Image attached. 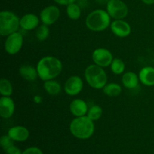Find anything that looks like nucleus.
Instances as JSON below:
<instances>
[{"mask_svg":"<svg viewBox=\"0 0 154 154\" xmlns=\"http://www.w3.org/2000/svg\"><path fill=\"white\" fill-rule=\"evenodd\" d=\"M36 69L39 78L42 81H46L54 79L61 73L63 64L57 57L48 56L39 60Z\"/></svg>","mask_w":154,"mask_h":154,"instance_id":"obj_1","label":"nucleus"},{"mask_svg":"<svg viewBox=\"0 0 154 154\" xmlns=\"http://www.w3.org/2000/svg\"><path fill=\"white\" fill-rule=\"evenodd\" d=\"M94 121L89 118L87 115L77 117L71 122L70 132L72 135L80 139H87L94 133Z\"/></svg>","mask_w":154,"mask_h":154,"instance_id":"obj_2","label":"nucleus"},{"mask_svg":"<svg viewBox=\"0 0 154 154\" xmlns=\"http://www.w3.org/2000/svg\"><path fill=\"white\" fill-rule=\"evenodd\" d=\"M111 16L107 11L96 9L88 14L86 19V26L94 32H102L111 26Z\"/></svg>","mask_w":154,"mask_h":154,"instance_id":"obj_3","label":"nucleus"},{"mask_svg":"<svg viewBox=\"0 0 154 154\" xmlns=\"http://www.w3.org/2000/svg\"><path fill=\"white\" fill-rule=\"evenodd\" d=\"M84 76L87 84L92 88L100 90L107 84L108 78L103 68L97 65H90L84 72Z\"/></svg>","mask_w":154,"mask_h":154,"instance_id":"obj_4","label":"nucleus"},{"mask_svg":"<svg viewBox=\"0 0 154 154\" xmlns=\"http://www.w3.org/2000/svg\"><path fill=\"white\" fill-rule=\"evenodd\" d=\"M20 20L14 13L9 11L0 12V34L2 36H8L17 32L20 26Z\"/></svg>","mask_w":154,"mask_h":154,"instance_id":"obj_5","label":"nucleus"},{"mask_svg":"<svg viewBox=\"0 0 154 154\" xmlns=\"http://www.w3.org/2000/svg\"><path fill=\"white\" fill-rule=\"evenodd\" d=\"M106 11L111 17L115 20H123L129 12L127 5L122 0H109L107 2Z\"/></svg>","mask_w":154,"mask_h":154,"instance_id":"obj_6","label":"nucleus"},{"mask_svg":"<svg viewBox=\"0 0 154 154\" xmlns=\"http://www.w3.org/2000/svg\"><path fill=\"white\" fill-rule=\"evenodd\" d=\"M23 38L20 32H14L7 36L5 42V50L10 55L17 54L22 48Z\"/></svg>","mask_w":154,"mask_h":154,"instance_id":"obj_7","label":"nucleus"},{"mask_svg":"<svg viewBox=\"0 0 154 154\" xmlns=\"http://www.w3.org/2000/svg\"><path fill=\"white\" fill-rule=\"evenodd\" d=\"M93 62L97 66L102 68L111 66L113 60V55L111 51L105 48H97L92 54Z\"/></svg>","mask_w":154,"mask_h":154,"instance_id":"obj_8","label":"nucleus"},{"mask_svg":"<svg viewBox=\"0 0 154 154\" xmlns=\"http://www.w3.org/2000/svg\"><path fill=\"white\" fill-rule=\"evenodd\" d=\"M60 16V11L55 5H49L42 9L40 13V19L43 24L50 26L54 24Z\"/></svg>","mask_w":154,"mask_h":154,"instance_id":"obj_9","label":"nucleus"},{"mask_svg":"<svg viewBox=\"0 0 154 154\" xmlns=\"http://www.w3.org/2000/svg\"><path fill=\"white\" fill-rule=\"evenodd\" d=\"M84 87V83L82 79L80 77L72 76L68 78L67 81L65 83L64 90L69 96H74L78 95L82 90Z\"/></svg>","mask_w":154,"mask_h":154,"instance_id":"obj_10","label":"nucleus"},{"mask_svg":"<svg viewBox=\"0 0 154 154\" xmlns=\"http://www.w3.org/2000/svg\"><path fill=\"white\" fill-rule=\"evenodd\" d=\"M110 27L111 32L117 37H127L131 33L130 25L123 20H115L111 23Z\"/></svg>","mask_w":154,"mask_h":154,"instance_id":"obj_11","label":"nucleus"},{"mask_svg":"<svg viewBox=\"0 0 154 154\" xmlns=\"http://www.w3.org/2000/svg\"><path fill=\"white\" fill-rule=\"evenodd\" d=\"M15 105L10 96L0 98V115L2 118H10L14 113Z\"/></svg>","mask_w":154,"mask_h":154,"instance_id":"obj_12","label":"nucleus"},{"mask_svg":"<svg viewBox=\"0 0 154 154\" xmlns=\"http://www.w3.org/2000/svg\"><path fill=\"white\" fill-rule=\"evenodd\" d=\"M70 112L75 117H83L87 114L88 106L85 101L81 99H76L72 101L69 105Z\"/></svg>","mask_w":154,"mask_h":154,"instance_id":"obj_13","label":"nucleus"},{"mask_svg":"<svg viewBox=\"0 0 154 154\" xmlns=\"http://www.w3.org/2000/svg\"><path fill=\"white\" fill-rule=\"evenodd\" d=\"M8 135L14 141H25L29 136V132L24 126H17L10 128Z\"/></svg>","mask_w":154,"mask_h":154,"instance_id":"obj_14","label":"nucleus"},{"mask_svg":"<svg viewBox=\"0 0 154 154\" xmlns=\"http://www.w3.org/2000/svg\"><path fill=\"white\" fill-rule=\"evenodd\" d=\"M39 18L34 14H27L20 20V26L24 30H33L38 27Z\"/></svg>","mask_w":154,"mask_h":154,"instance_id":"obj_15","label":"nucleus"},{"mask_svg":"<svg viewBox=\"0 0 154 154\" xmlns=\"http://www.w3.org/2000/svg\"><path fill=\"white\" fill-rule=\"evenodd\" d=\"M139 80L141 83L147 87L154 86V68L152 66H145L139 72Z\"/></svg>","mask_w":154,"mask_h":154,"instance_id":"obj_16","label":"nucleus"},{"mask_svg":"<svg viewBox=\"0 0 154 154\" xmlns=\"http://www.w3.org/2000/svg\"><path fill=\"white\" fill-rule=\"evenodd\" d=\"M19 73L23 79L28 81H34L38 77L37 69L29 65H23L19 69Z\"/></svg>","mask_w":154,"mask_h":154,"instance_id":"obj_17","label":"nucleus"},{"mask_svg":"<svg viewBox=\"0 0 154 154\" xmlns=\"http://www.w3.org/2000/svg\"><path fill=\"white\" fill-rule=\"evenodd\" d=\"M139 77L132 72H128L122 77V83L126 88L135 89L138 87Z\"/></svg>","mask_w":154,"mask_h":154,"instance_id":"obj_18","label":"nucleus"},{"mask_svg":"<svg viewBox=\"0 0 154 154\" xmlns=\"http://www.w3.org/2000/svg\"><path fill=\"white\" fill-rule=\"evenodd\" d=\"M45 91L51 96H57L61 92V85L55 80H48L44 83Z\"/></svg>","mask_w":154,"mask_h":154,"instance_id":"obj_19","label":"nucleus"},{"mask_svg":"<svg viewBox=\"0 0 154 154\" xmlns=\"http://www.w3.org/2000/svg\"><path fill=\"white\" fill-rule=\"evenodd\" d=\"M104 93L106 96L114 97L117 96L121 93L122 88L120 84H116V83H109L107 84L105 87L102 88Z\"/></svg>","mask_w":154,"mask_h":154,"instance_id":"obj_20","label":"nucleus"},{"mask_svg":"<svg viewBox=\"0 0 154 154\" xmlns=\"http://www.w3.org/2000/svg\"><path fill=\"white\" fill-rule=\"evenodd\" d=\"M66 13H67L68 17L71 20H78L81 15V8L78 6V5L75 4V2L67 5L66 8Z\"/></svg>","mask_w":154,"mask_h":154,"instance_id":"obj_21","label":"nucleus"},{"mask_svg":"<svg viewBox=\"0 0 154 154\" xmlns=\"http://www.w3.org/2000/svg\"><path fill=\"white\" fill-rule=\"evenodd\" d=\"M13 93V87L10 81L2 78L0 81V93L2 96H11Z\"/></svg>","mask_w":154,"mask_h":154,"instance_id":"obj_22","label":"nucleus"},{"mask_svg":"<svg viewBox=\"0 0 154 154\" xmlns=\"http://www.w3.org/2000/svg\"><path fill=\"white\" fill-rule=\"evenodd\" d=\"M126 69L124 62L119 58H115L113 60L111 64V70L115 75H120L123 73Z\"/></svg>","mask_w":154,"mask_h":154,"instance_id":"obj_23","label":"nucleus"},{"mask_svg":"<svg viewBox=\"0 0 154 154\" xmlns=\"http://www.w3.org/2000/svg\"><path fill=\"white\" fill-rule=\"evenodd\" d=\"M102 115V108L99 105H93L88 109L87 116L93 121L98 120Z\"/></svg>","mask_w":154,"mask_h":154,"instance_id":"obj_24","label":"nucleus"},{"mask_svg":"<svg viewBox=\"0 0 154 154\" xmlns=\"http://www.w3.org/2000/svg\"><path fill=\"white\" fill-rule=\"evenodd\" d=\"M49 29H48V26L45 25V24H43V25L40 26L36 30L35 35L36 38L38 39L41 42H43V41H45L49 36Z\"/></svg>","mask_w":154,"mask_h":154,"instance_id":"obj_25","label":"nucleus"},{"mask_svg":"<svg viewBox=\"0 0 154 154\" xmlns=\"http://www.w3.org/2000/svg\"><path fill=\"white\" fill-rule=\"evenodd\" d=\"M14 140L8 135H3L1 138V140H0V143H1V145L2 147V148L4 149L5 150H6L7 149H8L9 147H11V146H14Z\"/></svg>","mask_w":154,"mask_h":154,"instance_id":"obj_26","label":"nucleus"},{"mask_svg":"<svg viewBox=\"0 0 154 154\" xmlns=\"http://www.w3.org/2000/svg\"><path fill=\"white\" fill-rule=\"evenodd\" d=\"M23 154H43L42 150H40L38 147H29V148H27L26 150H24V152Z\"/></svg>","mask_w":154,"mask_h":154,"instance_id":"obj_27","label":"nucleus"},{"mask_svg":"<svg viewBox=\"0 0 154 154\" xmlns=\"http://www.w3.org/2000/svg\"><path fill=\"white\" fill-rule=\"evenodd\" d=\"M5 152L8 154H23V153H21L20 150L18 149L17 147H15L14 145L11 146V147H9L8 149L5 150Z\"/></svg>","mask_w":154,"mask_h":154,"instance_id":"obj_28","label":"nucleus"},{"mask_svg":"<svg viewBox=\"0 0 154 154\" xmlns=\"http://www.w3.org/2000/svg\"><path fill=\"white\" fill-rule=\"evenodd\" d=\"M54 1L61 5H69L75 2L76 0H54Z\"/></svg>","mask_w":154,"mask_h":154,"instance_id":"obj_29","label":"nucleus"},{"mask_svg":"<svg viewBox=\"0 0 154 154\" xmlns=\"http://www.w3.org/2000/svg\"><path fill=\"white\" fill-rule=\"evenodd\" d=\"M143 2L146 5H153L154 4V0H142Z\"/></svg>","mask_w":154,"mask_h":154,"instance_id":"obj_30","label":"nucleus"},{"mask_svg":"<svg viewBox=\"0 0 154 154\" xmlns=\"http://www.w3.org/2000/svg\"><path fill=\"white\" fill-rule=\"evenodd\" d=\"M105 1H107V2H108L109 1V0H105Z\"/></svg>","mask_w":154,"mask_h":154,"instance_id":"obj_31","label":"nucleus"}]
</instances>
